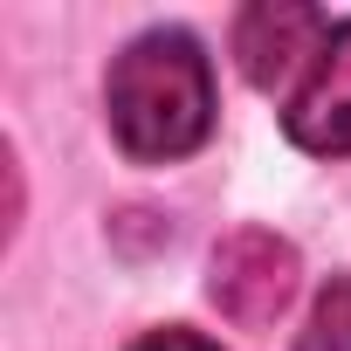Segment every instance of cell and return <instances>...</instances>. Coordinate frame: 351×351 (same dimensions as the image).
I'll use <instances>...</instances> for the list:
<instances>
[{
	"label": "cell",
	"mask_w": 351,
	"mask_h": 351,
	"mask_svg": "<svg viewBox=\"0 0 351 351\" xmlns=\"http://www.w3.org/2000/svg\"><path fill=\"white\" fill-rule=\"evenodd\" d=\"M282 131L317 158L351 152V21H337L324 35V49L310 56V69L282 97Z\"/></svg>",
	"instance_id": "3957f363"
},
{
	"label": "cell",
	"mask_w": 351,
	"mask_h": 351,
	"mask_svg": "<svg viewBox=\"0 0 351 351\" xmlns=\"http://www.w3.org/2000/svg\"><path fill=\"white\" fill-rule=\"evenodd\" d=\"M207 289H214L221 317L262 330V324H276L282 303L296 296V248H289L282 234H269V228H241V234H228V241L214 248Z\"/></svg>",
	"instance_id": "7a4b0ae2"
},
{
	"label": "cell",
	"mask_w": 351,
	"mask_h": 351,
	"mask_svg": "<svg viewBox=\"0 0 351 351\" xmlns=\"http://www.w3.org/2000/svg\"><path fill=\"white\" fill-rule=\"evenodd\" d=\"M330 21L303 0H262V8H241L234 21V56L241 76L255 90H296V76L310 69V56L324 49Z\"/></svg>",
	"instance_id": "277c9868"
},
{
	"label": "cell",
	"mask_w": 351,
	"mask_h": 351,
	"mask_svg": "<svg viewBox=\"0 0 351 351\" xmlns=\"http://www.w3.org/2000/svg\"><path fill=\"white\" fill-rule=\"evenodd\" d=\"M131 351H221V344L200 337V330H186V324H165V330H145Z\"/></svg>",
	"instance_id": "8992f818"
},
{
	"label": "cell",
	"mask_w": 351,
	"mask_h": 351,
	"mask_svg": "<svg viewBox=\"0 0 351 351\" xmlns=\"http://www.w3.org/2000/svg\"><path fill=\"white\" fill-rule=\"evenodd\" d=\"M296 351H351V276H337L317 310H310V330L296 337Z\"/></svg>",
	"instance_id": "5b68a950"
},
{
	"label": "cell",
	"mask_w": 351,
	"mask_h": 351,
	"mask_svg": "<svg viewBox=\"0 0 351 351\" xmlns=\"http://www.w3.org/2000/svg\"><path fill=\"white\" fill-rule=\"evenodd\" d=\"M104 110H110L117 145L131 158H145V165H165V158L200 152L207 131H214V69H207V49L186 28L138 35L110 62Z\"/></svg>",
	"instance_id": "6da1fadb"
}]
</instances>
